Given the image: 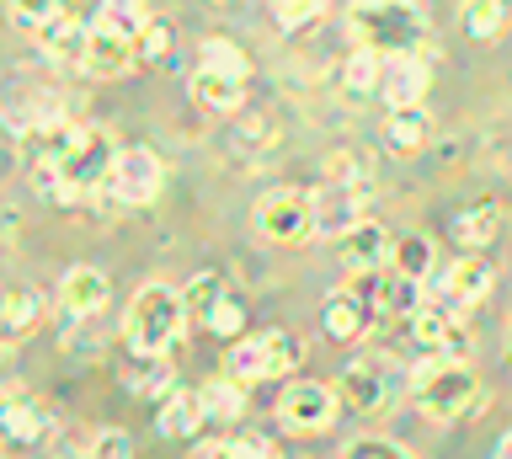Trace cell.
<instances>
[{"instance_id":"19","label":"cell","mask_w":512,"mask_h":459,"mask_svg":"<svg viewBox=\"0 0 512 459\" xmlns=\"http://www.w3.org/2000/svg\"><path fill=\"white\" fill-rule=\"evenodd\" d=\"M187 97L214 118H235L240 107H246V81H240V75H219V70H192Z\"/></svg>"},{"instance_id":"23","label":"cell","mask_w":512,"mask_h":459,"mask_svg":"<svg viewBox=\"0 0 512 459\" xmlns=\"http://www.w3.org/2000/svg\"><path fill=\"white\" fill-rule=\"evenodd\" d=\"M43 310H48V299H43L38 289H32V283H11V294H6V310H0V315H6V347H16V342H22L27 331L43 321Z\"/></svg>"},{"instance_id":"2","label":"cell","mask_w":512,"mask_h":459,"mask_svg":"<svg viewBox=\"0 0 512 459\" xmlns=\"http://www.w3.org/2000/svg\"><path fill=\"white\" fill-rule=\"evenodd\" d=\"M411 395L416 411L427 422H459L480 406V374L464 358H438V353H416L411 363Z\"/></svg>"},{"instance_id":"31","label":"cell","mask_w":512,"mask_h":459,"mask_svg":"<svg viewBox=\"0 0 512 459\" xmlns=\"http://www.w3.org/2000/svg\"><path fill=\"white\" fill-rule=\"evenodd\" d=\"M198 70H219V75H240V81H246L251 59L235 38H203L198 43Z\"/></svg>"},{"instance_id":"41","label":"cell","mask_w":512,"mask_h":459,"mask_svg":"<svg viewBox=\"0 0 512 459\" xmlns=\"http://www.w3.org/2000/svg\"><path fill=\"white\" fill-rule=\"evenodd\" d=\"M342 459H411L406 449H400L395 438H379V433H363V438H352Z\"/></svg>"},{"instance_id":"39","label":"cell","mask_w":512,"mask_h":459,"mask_svg":"<svg viewBox=\"0 0 512 459\" xmlns=\"http://www.w3.org/2000/svg\"><path fill=\"white\" fill-rule=\"evenodd\" d=\"M192 459H278V454H272L267 438H224V443H208V449H198Z\"/></svg>"},{"instance_id":"11","label":"cell","mask_w":512,"mask_h":459,"mask_svg":"<svg viewBox=\"0 0 512 459\" xmlns=\"http://www.w3.org/2000/svg\"><path fill=\"white\" fill-rule=\"evenodd\" d=\"M0 427H6V438L16 443V449H27V443H48L59 433L54 411H48L38 395H27L22 385L6 390V406H0Z\"/></svg>"},{"instance_id":"13","label":"cell","mask_w":512,"mask_h":459,"mask_svg":"<svg viewBox=\"0 0 512 459\" xmlns=\"http://www.w3.org/2000/svg\"><path fill=\"white\" fill-rule=\"evenodd\" d=\"M336 395H342L352 411L374 417V411L390 406V374H384V363H374V358H352L342 369V379H336Z\"/></svg>"},{"instance_id":"33","label":"cell","mask_w":512,"mask_h":459,"mask_svg":"<svg viewBox=\"0 0 512 459\" xmlns=\"http://www.w3.org/2000/svg\"><path fill=\"white\" fill-rule=\"evenodd\" d=\"M75 139H80V123L64 118V123H48V129H38V134L27 139V145H32V155H38L43 166H59L64 155L75 150Z\"/></svg>"},{"instance_id":"9","label":"cell","mask_w":512,"mask_h":459,"mask_svg":"<svg viewBox=\"0 0 512 459\" xmlns=\"http://www.w3.org/2000/svg\"><path fill=\"white\" fill-rule=\"evenodd\" d=\"M427 294L470 315V310L480 305V299L491 294V262L480 257V251H464V257H454V262L443 267V273H438V283H432Z\"/></svg>"},{"instance_id":"15","label":"cell","mask_w":512,"mask_h":459,"mask_svg":"<svg viewBox=\"0 0 512 459\" xmlns=\"http://www.w3.org/2000/svg\"><path fill=\"white\" fill-rule=\"evenodd\" d=\"M134 65H139V54H134V38L112 33V27H91V38H86V54H80V70H86L91 81H118V75H128Z\"/></svg>"},{"instance_id":"5","label":"cell","mask_w":512,"mask_h":459,"mask_svg":"<svg viewBox=\"0 0 512 459\" xmlns=\"http://www.w3.org/2000/svg\"><path fill=\"white\" fill-rule=\"evenodd\" d=\"M256 230L267 235L272 246H299V241H315L320 225H315V198L310 193H262L256 198Z\"/></svg>"},{"instance_id":"36","label":"cell","mask_w":512,"mask_h":459,"mask_svg":"<svg viewBox=\"0 0 512 459\" xmlns=\"http://www.w3.org/2000/svg\"><path fill=\"white\" fill-rule=\"evenodd\" d=\"M203 331H208V337H219V342H240V337H251V331H246V305H240L235 294H224L219 305H214V315L203 321Z\"/></svg>"},{"instance_id":"40","label":"cell","mask_w":512,"mask_h":459,"mask_svg":"<svg viewBox=\"0 0 512 459\" xmlns=\"http://www.w3.org/2000/svg\"><path fill=\"white\" fill-rule=\"evenodd\" d=\"M6 6H11V22L22 27V33H43V27L59 17V0H6Z\"/></svg>"},{"instance_id":"32","label":"cell","mask_w":512,"mask_h":459,"mask_svg":"<svg viewBox=\"0 0 512 459\" xmlns=\"http://www.w3.org/2000/svg\"><path fill=\"white\" fill-rule=\"evenodd\" d=\"M390 267H395V273H406V278H416V283H427V273L438 267V246H432L427 235H400Z\"/></svg>"},{"instance_id":"30","label":"cell","mask_w":512,"mask_h":459,"mask_svg":"<svg viewBox=\"0 0 512 459\" xmlns=\"http://www.w3.org/2000/svg\"><path fill=\"white\" fill-rule=\"evenodd\" d=\"M134 54L144 70H171V54H176V27L166 17H150L144 22V33L134 38Z\"/></svg>"},{"instance_id":"27","label":"cell","mask_w":512,"mask_h":459,"mask_svg":"<svg viewBox=\"0 0 512 459\" xmlns=\"http://www.w3.org/2000/svg\"><path fill=\"white\" fill-rule=\"evenodd\" d=\"M384 70H390V59H384V54L352 49L347 65H342V91H347V97H379V91H384Z\"/></svg>"},{"instance_id":"29","label":"cell","mask_w":512,"mask_h":459,"mask_svg":"<svg viewBox=\"0 0 512 459\" xmlns=\"http://www.w3.org/2000/svg\"><path fill=\"white\" fill-rule=\"evenodd\" d=\"M203 395V411H208V427L214 422H240L246 417V385H240V379H208V385L198 390Z\"/></svg>"},{"instance_id":"3","label":"cell","mask_w":512,"mask_h":459,"mask_svg":"<svg viewBox=\"0 0 512 459\" xmlns=\"http://www.w3.org/2000/svg\"><path fill=\"white\" fill-rule=\"evenodd\" d=\"M187 299L171 289V283H144V289L128 299L123 315V337L128 347H144V353H171L187 331Z\"/></svg>"},{"instance_id":"37","label":"cell","mask_w":512,"mask_h":459,"mask_svg":"<svg viewBox=\"0 0 512 459\" xmlns=\"http://www.w3.org/2000/svg\"><path fill=\"white\" fill-rule=\"evenodd\" d=\"M331 0H272V17H278L283 33H304V27H315L326 17Z\"/></svg>"},{"instance_id":"26","label":"cell","mask_w":512,"mask_h":459,"mask_svg":"<svg viewBox=\"0 0 512 459\" xmlns=\"http://www.w3.org/2000/svg\"><path fill=\"white\" fill-rule=\"evenodd\" d=\"M224 374L240 379V385H262V379H272V358H267V337H240L230 342V358H224Z\"/></svg>"},{"instance_id":"18","label":"cell","mask_w":512,"mask_h":459,"mask_svg":"<svg viewBox=\"0 0 512 459\" xmlns=\"http://www.w3.org/2000/svg\"><path fill=\"white\" fill-rule=\"evenodd\" d=\"M374 321L379 315L368 310L352 289H336V294H326V305H320V331H326L331 342H358V337H368Z\"/></svg>"},{"instance_id":"25","label":"cell","mask_w":512,"mask_h":459,"mask_svg":"<svg viewBox=\"0 0 512 459\" xmlns=\"http://www.w3.org/2000/svg\"><path fill=\"white\" fill-rule=\"evenodd\" d=\"M507 22H512V0H464L459 6V27H464V38H475V43L502 38Z\"/></svg>"},{"instance_id":"28","label":"cell","mask_w":512,"mask_h":459,"mask_svg":"<svg viewBox=\"0 0 512 459\" xmlns=\"http://www.w3.org/2000/svg\"><path fill=\"white\" fill-rule=\"evenodd\" d=\"M326 182H342V187H358V193H374V155L358 150V145L331 150V161H326Z\"/></svg>"},{"instance_id":"14","label":"cell","mask_w":512,"mask_h":459,"mask_svg":"<svg viewBox=\"0 0 512 459\" xmlns=\"http://www.w3.org/2000/svg\"><path fill=\"white\" fill-rule=\"evenodd\" d=\"M310 198H315V225H320V235H331V241H342L347 230L363 225V203H368V193H358V187L320 182Z\"/></svg>"},{"instance_id":"38","label":"cell","mask_w":512,"mask_h":459,"mask_svg":"<svg viewBox=\"0 0 512 459\" xmlns=\"http://www.w3.org/2000/svg\"><path fill=\"white\" fill-rule=\"evenodd\" d=\"M144 22H150L144 0H107V11H102V27H112V33H123V38H139Z\"/></svg>"},{"instance_id":"8","label":"cell","mask_w":512,"mask_h":459,"mask_svg":"<svg viewBox=\"0 0 512 459\" xmlns=\"http://www.w3.org/2000/svg\"><path fill=\"white\" fill-rule=\"evenodd\" d=\"M112 161H118V145H112L102 129H80L75 150L59 161V171H64V182H70L75 193H80V203H86L91 193H102V187H107Z\"/></svg>"},{"instance_id":"20","label":"cell","mask_w":512,"mask_h":459,"mask_svg":"<svg viewBox=\"0 0 512 459\" xmlns=\"http://www.w3.org/2000/svg\"><path fill=\"white\" fill-rule=\"evenodd\" d=\"M427 86H432V65L422 54H400L390 59V70H384V91L379 97L390 102V107H416V102H427Z\"/></svg>"},{"instance_id":"46","label":"cell","mask_w":512,"mask_h":459,"mask_svg":"<svg viewBox=\"0 0 512 459\" xmlns=\"http://www.w3.org/2000/svg\"><path fill=\"white\" fill-rule=\"evenodd\" d=\"M214 6H224V0H214Z\"/></svg>"},{"instance_id":"6","label":"cell","mask_w":512,"mask_h":459,"mask_svg":"<svg viewBox=\"0 0 512 459\" xmlns=\"http://www.w3.org/2000/svg\"><path fill=\"white\" fill-rule=\"evenodd\" d=\"M336 406L342 395L336 385H320V379H288L283 395H278V422L288 433H326L336 422Z\"/></svg>"},{"instance_id":"22","label":"cell","mask_w":512,"mask_h":459,"mask_svg":"<svg viewBox=\"0 0 512 459\" xmlns=\"http://www.w3.org/2000/svg\"><path fill=\"white\" fill-rule=\"evenodd\" d=\"M502 225H507L502 203L480 198V203H470V209H459V214H454V241H459L464 251H486L496 235H502Z\"/></svg>"},{"instance_id":"42","label":"cell","mask_w":512,"mask_h":459,"mask_svg":"<svg viewBox=\"0 0 512 459\" xmlns=\"http://www.w3.org/2000/svg\"><path fill=\"white\" fill-rule=\"evenodd\" d=\"M102 11H107V0H59V17L64 22H75V27H102Z\"/></svg>"},{"instance_id":"21","label":"cell","mask_w":512,"mask_h":459,"mask_svg":"<svg viewBox=\"0 0 512 459\" xmlns=\"http://www.w3.org/2000/svg\"><path fill=\"white\" fill-rule=\"evenodd\" d=\"M384 145H390L395 155H422L432 145L427 107L422 102H416V107H390V113H384Z\"/></svg>"},{"instance_id":"35","label":"cell","mask_w":512,"mask_h":459,"mask_svg":"<svg viewBox=\"0 0 512 459\" xmlns=\"http://www.w3.org/2000/svg\"><path fill=\"white\" fill-rule=\"evenodd\" d=\"M224 294H230V289H224V273H198V278H192L187 289H182V299H187V315L203 326L208 315H214V305H219Z\"/></svg>"},{"instance_id":"1","label":"cell","mask_w":512,"mask_h":459,"mask_svg":"<svg viewBox=\"0 0 512 459\" xmlns=\"http://www.w3.org/2000/svg\"><path fill=\"white\" fill-rule=\"evenodd\" d=\"M347 33L358 49L400 59V54H422L432 59L427 43V17L416 0H352L347 6Z\"/></svg>"},{"instance_id":"4","label":"cell","mask_w":512,"mask_h":459,"mask_svg":"<svg viewBox=\"0 0 512 459\" xmlns=\"http://www.w3.org/2000/svg\"><path fill=\"white\" fill-rule=\"evenodd\" d=\"M160 187H166V166H160V155L139 150V145H123L118 161H112V171H107L102 193L118 203V209H144V203L160 198Z\"/></svg>"},{"instance_id":"43","label":"cell","mask_w":512,"mask_h":459,"mask_svg":"<svg viewBox=\"0 0 512 459\" xmlns=\"http://www.w3.org/2000/svg\"><path fill=\"white\" fill-rule=\"evenodd\" d=\"M91 459H134V438H128L123 427H102V433H96Z\"/></svg>"},{"instance_id":"7","label":"cell","mask_w":512,"mask_h":459,"mask_svg":"<svg viewBox=\"0 0 512 459\" xmlns=\"http://www.w3.org/2000/svg\"><path fill=\"white\" fill-rule=\"evenodd\" d=\"M411 342H416V353L464 358L470 353V321H464V310H454V305H443V299L427 294V305L416 310V321H411Z\"/></svg>"},{"instance_id":"17","label":"cell","mask_w":512,"mask_h":459,"mask_svg":"<svg viewBox=\"0 0 512 459\" xmlns=\"http://www.w3.org/2000/svg\"><path fill=\"white\" fill-rule=\"evenodd\" d=\"M208 427V411H203V395L198 390H182L176 385L166 401L155 406V433L171 438V443H192Z\"/></svg>"},{"instance_id":"44","label":"cell","mask_w":512,"mask_h":459,"mask_svg":"<svg viewBox=\"0 0 512 459\" xmlns=\"http://www.w3.org/2000/svg\"><path fill=\"white\" fill-rule=\"evenodd\" d=\"M91 449H96V433H64L54 443V459H91Z\"/></svg>"},{"instance_id":"45","label":"cell","mask_w":512,"mask_h":459,"mask_svg":"<svg viewBox=\"0 0 512 459\" xmlns=\"http://www.w3.org/2000/svg\"><path fill=\"white\" fill-rule=\"evenodd\" d=\"M491 459H512V427H507L502 438H496V454H491Z\"/></svg>"},{"instance_id":"34","label":"cell","mask_w":512,"mask_h":459,"mask_svg":"<svg viewBox=\"0 0 512 459\" xmlns=\"http://www.w3.org/2000/svg\"><path fill=\"white\" fill-rule=\"evenodd\" d=\"M262 337H267L272 379H278V374H299V363H304V337H299V331H288V326H272V331H262Z\"/></svg>"},{"instance_id":"16","label":"cell","mask_w":512,"mask_h":459,"mask_svg":"<svg viewBox=\"0 0 512 459\" xmlns=\"http://www.w3.org/2000/svg\"><path fill=\"white\" fill-rule=\"evenodd\" d=\"M107 299H112V283H107L102 267H91V262H75L70 273L59 278V310L64 315H102Z\"/></svg>"},{"instance_id":"12","label":"cell","mask_w":512,"mask_h":459,"mask_svg":"<svg viewBox=\"0 0 512 459\" xmlns=\"http://www.w3.org/2000/svg\"><path fill=\"white\" fill-rule=\"evenodd\" d=\"M118 379L128 385V395H139V401H166V395L176 390L171 353H144V347H128L123 353Z\"/></svg>"},{"instance_id":"10","label":"cell","mask_w":512,"mask_h":459,"mask_svg":"<svg viewBox=\"0 0 512 459\" xmlns=\"http://www.w3.org/2000/svg\"><path fill=\"white\" fill-rule=\"evenodd\" d=\"M395 241H400V235H390V230L379 225V219H363L358 230H347L342 241H336L342 273H390V262H395Z\"/></svg>"},{"instance_id":"24","label":"cell","mask_w":512,"mask_h":459,"mask_svg":"<svg viewBox=\"0 0 512 459\" xmlns=\"http://www.w3.org/2000/svg\"><path fill=\"white\" fill-rule=\"evenodd\" d=\"M86 27H75V22H64L54 17L43 27V33H32V43H38V54L43 59H54V65H80V54H86Z\"/></svg>"}]
</instances>
